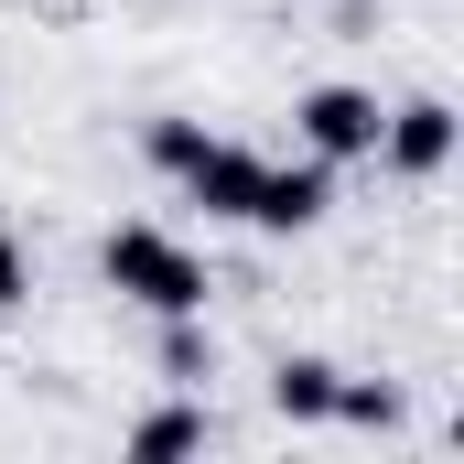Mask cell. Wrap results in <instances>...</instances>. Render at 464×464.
<instances>
[{
  "instance_id": "9c48e42d",
  "label": "cell",
  "mask_w": 464,
  "mask_h": 464,
  "mask_svg": "<svg viewBox=\"0 0 464 464\" xmlns=\"http://www.w3.org/2000/svg\"><path fill=\"white\" fill-rule=\"evenodd\" d=\"M195 151H206V130H195V119H151V162H162V173H184Z\"/></svg>"
},
{
  "instance_id": "52a82bcc",
  "label": "cell",
  "mask_w": 464,
  "mask_h": 464,
  "mask_svg": "<svg viewBox=\"0 0 464 464\" xmlns=\"http://www.w3.org/2000/svg\"><path fill=\"white\" fill-rule=\"evenodd\" d=\"M195 443H206V411H184V400H173V411H151V421H130V454H140V464L195 454Z\"/></svg>"
},
{
  "instance_id": "8fae6325",
  "label": "cell",
  "mask_w": 464,
  "mask_h": 464,
  "mask_svg": "<svg viewBox=\"0 0 464 464\" xmlns=\"http://www.w3.org/2000/svg\"><path fill=\"white\" fill-rule=\"evenodd\" d=\"M22 292H33V270H22V248L0 237V314H22Z\"/></svg>"
},
{
  "instance_id": "8992f818",
  "label": "cell",
  "mask_w": 464,
  "mask_h": 464,
  "mask_svg": "<svg viewBox=\"0 0 464 464\" xmlns=\"http://www.w3.org/2000/svg\"><path fill=\"white\" fill-rule=\"evenodd\" d=\"M335 378L346 367H324V356H281L270 367V411L281 421H335Z\"/></svg>"
},
{
  "instance_id": "277c9868",
  "label": "cell",
  "mask_w": 464,
  "mask_h": 464,
  "mask_svg": "<svg viewBox=\"0 0 464 464\" xmlns=\"http://www.w3.org/2000/svg\"><path fill=\"white\" fill-rule=\"evenodd\" d=\"M378 140H389L400 173H443V162H454V109H443V98H411V109L378 119Z\"/></svg>"
},
{
  "instance_id": "30bf717a",
  "label": "cell",
  "mask_w": 464,
  "mask_h": 464,
  "mask_svg": "<svg viewBox=\"0 0 464 464\" xmlns=\"http://www.w3.org/2000/svg\"><path fill=\"white\" fill-rule=\"evenodd\" d=\"M173 378H206V335H195V314H173V346H162Z\"/></svg>"
},
{
  "instance_id": "6da1fadb",
  "label": "cell",
  "mask_w": 464,
  "mask_h": 464,
  "mask_svg": "<svg viewBox=\"0 0 464 464\" xmlns=\"http://www.w3.org/2000/svg\"><path fill=\"white\" fill-rule=\"evenodd\" d=\"M98 270H109V292H130L140 314H206V259L184 248V237L162 227H109V248H98Z\"/></svg>"
},
{
  "instance_id": "7a4b0ae2",
  "label": "cell",
  "mask_w": 464,
  "mask_h": 464,
  "mask_svg": "<svg viewBox=\"0 0 464 464\" xmlns=\"http://www.w3.org/2000/svg\"><path fill=\"white\" fill-rule=\"evenodd\" d=\"M292 119H303V151L335 173V162H367V151H378V119H389V109H378L367 87H314Z\"/></svg>"
},
{
  "instance_id": "3957f363",
  "label": "cell",
  "mask_w": 464,
  "mask_h": 464,
  "mask_svg": "<svg viewBox=\"0 0 464 464\" xmlns=\"http://www.w3.org/2000/svg\"><path fill=\"white\" fill-rule=\"evenodd\" d=\"M324 195H335V184H324V162H292V173H270V162H259L248 227H270V237H303L314 217H324Z\"/></svg>"
},
{
  "instance_id": "5b68a950",
  "label": "cell",
  "mask_w": 464,
  "mask_h": 464,
  "mask_svg": "<svg viewBox=\"0 0 464 464\" xmlns=\"http://www.w3.org/2000/svg\"><path fill=\"white\" fill-rule=\"evenodd\" d=\"M184 184H195V206H206V217H248V195H259V162H248L237 140H206V151L184 162Z\"/></svg>"
},
{
  "instance_id": "ba28073f",
  "label": "cell",
  "mask_w": 464,
  "mask_h": 464,
  "mask_svg": "<svg viewBox=\"0 0 464 464\" xmlns=\"http://www.w3.org/2000/svg\"><path fill=\"white\" fill-rule=\"evenodd\" d=\"M335 421H356V432H400V389H367V378H335Z\"/></svg>"
}]
</instances>
